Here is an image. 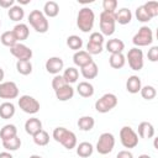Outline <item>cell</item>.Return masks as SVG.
<instances>
[{
    "instance_id": "6da1fadb",
    "label": "cell",
    "mask_w": 158,
    "mask_h": 158,
    "mask_svg": "<svg viewBox=\"0 0 158 158\" xmlns=\"http://www.w3.org/2000/svg\"><path fill=\"white\" fill-rule=\"evenodd\" d=\"M56 142L60 143L67 149H73L77 147V136L74 132L67 130L65 127H56L52 133Z\"/></svg>"
},
{
    "instance_id": "7a4b0ae2",
    "label": "cell",
    "mask_w": 158,
    "mask_h": 158,
    "mask_svg": "<svg viewBox=\"0 0 158 158\" xmlns=\"http://www.w3.org/2000/svg\"><path fill=\"white\" fill-rule=\"evenodd\" d=\"M95 22V14L90 7H83L79 10L77 16V26L84 33L93 30Z\"/></svg>"
},
{
    "instance_id": "3957f363",
    "label": "cell",
    "mask_w": 158,
    "mask_h": 158,
    "mask_svg": "<svg viewBox=\"0 0 158 158\" xmlns=\"http://www.w3.org/2000/svg\"><path fill=\"white\" fill-rule=\"evenodd\" d=\"M28 22L38 33H46L49 28V22L41 10H32L28 15Z\"/></svg>"
},
{
    "instance_id": "277c9868",
    "label": "cell",
    "mask_w": 158,
    "mask_h": 158,
    "mask_svg": "<svg viewBox=\"0 0 158 158\" xmlns=\"http://www.w3.org/2000/svg\"><path fill=\"white\" fill-rule=\"evenodd\" d=\"M100 21V33L102 36H111L115 32V25H116V20H115V12H107V11H102L99 16Z\"/></svg>"
},
{
    "instance_id": "5b68a950",
    "label": "cell",
    "mask_w": 158,
    "mask_h": 158,
    "mask_svg": "<svg viewBox=\"0 0 158 158\" xmlns=\"http://www.w3.org/2000/svg\"><path fill=\"white\" fill-rule=\"evenodd\" d=\"M116 105H117V96L112 93H106L95 101V110L100 114H106L111 111Z\"/></svg>"
},
{
    "instance_id": "8992f818",
    "label": "cell",
    "mask_w": 158,
    "mask_h": 158,
    "mask_svg": "<svg viewBox=\"0 0 158 158\" xmlns=\"http://www.w3.org/2000/svg\"><path fill=\"white\" fill-rule=\"evenodd\" d=\"M115 147V137L112 133L110 132H104L99 136V139L96 142V151L98 153L105 156V154H109L110 152H112Z\"/></svg>"
},
{
    "instance_id": "52a82bcc",
    "label": "cell",
    "mask_w": 158,
    "mask_h": 158,
    "mask_svg": "<svg viewBox=\"0 0 158 158\" xmlns=\"http://www.w3.org/2000/svg\"><path fill=\"white\" fill-rule=\"evenodd\" d=\"M120 141L125 148H135L138 144V135L130 126H123L120 130Z\"/></svg>"
},
{
    "instance_id": "ba28073f",
    "label": "cell",
    "mask_w": 158,
    "mask_h": 158,
    "mask_svg": "<svg viewBox=\"0 0 158 158\" xmlns=\"http://www.w3.org/2000/svg\"><path fill=\"white\" fill-rule=\"evenodd\" d=\"M133 44L138 48V47H144V46H149L153 42V32L148 26H142L138 28V32L133 36L132 38Z\"/></svg>"
},
{
    "instance_id": "9c48e42d",
    "label": "cell",
    "mask_w": 158,
    "mask_h": 158,
    "mask_svg": "<svg viewBox=\"0 0 158 158\" xmlns=\"http://www.w3.org/2000/svg\"><path fill=\"white\" fill-rule=\"evenodd\" d=\"M127 62H128V65L132 70H141L143 68V64H144V59H143V52L142 49L137 48V47H133L131 48L128 52H127Z\"/></svg>"
},
{
    "instance_id": "30bf717a",
    "label": "cell",
    "mask_w": 158,
    "mask_h": 158,
    "mask_svg": "<svg viewBox=\"0 0 158 158\" xmlns=\"http://www.w3.org/2000/svg\"><path fill=\"white\" fill-rule=\"evenodd\" d=\"M19 106L20 109L30 115H35L40 111V102L31 95H22L19 99Z\"/></svg>"
},
{
    "instance_id": "8fae6325",
    "label": "cell",
    "mask_w": 158,
    "mask_h": 158,
    "mask_svg": "<svg viewBox=\"0 0 158 158\" xmlns=\"http://www.w3.org/2000/svg\"><path fill=\"white\" fill-rule=\"evenodd\" d=\"M19 96V86L15 81H2L0 83V99L11 100Z\"/></svg>"
},
{
    "instance_id": "7c38bea8",
    "label": "cell",
    "mask_w": 158,
    "mask_h": 158,
    "mask_svg": "<svg viewBox=\"0 0 158 158\" xmlns=\"http://www.w3.org/2000/svg\"><path fill=\"white\" fill-rule=\"evenodd\" d=\"M10 53L17 60H30L32 58V54H33L32 49L21 42H17L15 46H12L10 48Z\"/></svg>"
},
{
    "instance_id": "4fadbf2b",
    "label": "cell",
    "mask_w": 158,
    "mask_h": 158,
    "mask_svg": "<svg viewBox=\"0 0 158 158\" xmlns=\"http://www.w3.org/2000/svg\"><path fill=\"white\" fill-rule=\"evenodd\" d=\"M46 70L49 73V74H59V72L64 68V62L60 57H51L46 60Z\"/></svg>"
},
{
    "instance_id": "5bb4252c",
    "label": "cell",
    "mask_w": 158,
    "mask_h": 158,
    "mask_svg": "<svg viewBox=\"0 0 158 158\" xmlns=\"http://www.w3.org/2000/svg\"><path fill=\"white\" fill-rule=\"evenodd\" d=\"M73 62H74V64H75L77 67L83 68V67L90 64V63L94 62V60H93L91 56H90L86 51H81V49H80V51H77V52L73 54Z\"/></svg>"
},
{
    "instance_id": "9a60e30c",
    "label": "cell",
    "mask_w": 158,
    "mask_h": 158,
    "mask_svg": "<svg viewBox=\"0 0 158 158\" xmlns=\"http://www.w3.org/2000/svg\"><path fill=\"white\" fill-rule=\"evenodd\" d=\"M41 130H43L42 128V122H41V120L40 118H37V117H31V118H28L26 122H25V131H26V133H28L30 136H35L37 132H40Z\"/></svg>"
},
{
    "instance_id": "2e32d148",
    "label": "cell",
    "mask_w": 158,
    "mask_h": 158,
    "mask_svg": "<svg viewBox=\"0 0 158 158\" xmlns=\"http://www.w3.org/2000/svg\"><path fill=\"white\" fill-rule=\"evenodd\" d=\"M12 32H14V35H15L17 42L25 41V40H27L28 36H30V28H28V26H27L26 23H22V22L15 25Z\"/></svg>"
},
{
    "instance_id": "e0dca14e",
    "label": "cell",
    "mask_w": 158,
    "mask_h": 158,
    "mask_svg": "<svg viewBox=\"0 0 158 158\" xmlns=\"http://www.w3.org/2000/svg\"><path fill=\"white\" fill-rule=\"evenodd\" d=\"M142 88V81H141V78L137 77V75H131L128 77V79L126 80V90L131 94H137L139 93Z\"/></svg>"
},
{
    "instance_id": "ac0fdd59",
    "label": "cell",
    "mask_w": 158,
    "mask_h": 158,
    "mask_svg": "<svg viewBox=\"0 0 158 158\" xmlns=\"http://www.w3.org/2000/svg\"><path fill=\"white\" fill-rule=\"evenodd\" d=\"M105 48L107 52H110L111 54H115V53H122V51L125 49V43L118 40V38H111L106 42L105 44Z\"/></svg>"
},
{
    "instance_id": "d6986e66",
    "label": "cell",
    "mask_w": 158,
    "mask_h": 158,
    "mask_svg": "<svg viewBox=\"0 0 158 158\" xmlns=\"http://www.w3.org/2000/svg\"><path fill=\"white\" fill-rule=\"evenodd\" d=\"M56 93V96L59 101H68L74 96V88L70 84H65L63 88L58 89Z\"/></svg>"
},
{
    "instance_id": "ffe728a7",
    "label": "cell",
    "mask_w": 158,
    "mask_h": 158,
    "mask_svg": "<svg viewBox=\"0 0 158 158\" xmlns=\"http://www.w3.org/2000/svg\"><path fill=\"white\" fill-rule=\"evenodd\" d=\"M138 136L141 138H152L154 136V127L151 122L142 121L138 125Z\"/></svg>"
},
{
    "instance_id": "44dd1931",
    "label": "cell",
    "mask_w": 158,
    "mask_h": 158,
    "mask_svg": "<svg viewBox=\"0 0 158 158\" xmlns=\"http://www.w3.org/2000/svg\"><path fill=\"white\" fill-rule=\"evenodd\" d=\"M115 20L120 25H127V23H130L131 20H132V12H131V10H128L127 7L120 9L118 11L115 12Z\"/></svg>"
},
{
    "instance_id": "7402d4cb",
    "label": "cell",
    "mask_w": 158,
    "mask_h": 158,
    "mask_svg": "<svg viewBox=\"0 0 158 158\" xmlns=\"http://www.w3.org/2000/svg\"><path fill=\"white\" fill-rule=\"evenodd\" d=\"M15 105L11 101H5L0 105V117L4 120H9L15 115Z\"/></svg>"
},
{
    "instance_id": "603a6c76",
    "label": "cell",
    "mask_w": 158,
    "mask_h": 158,
    "mask_svg": "<svg viewBox=\"0 0 158 158\" xmlns=\"http://www.w3.org/2000/svg\"><path fill=\"white\" fill-rule=\"evenodd\" d=\"M77 91L81 98H90L94 95V86L89 81H80L77 86Z\"/></svg>"
},
{
    "instance_id": "cb8c5ba5",
    "label": "cell",
    "mask_w": 158,
    "mask_h": 158,
    "mask_svg": "<svg viewBox=\"0 0 158 158\" xmlns=\"http://www.w3.org/2000/svg\"><path fill=\"white\" fill-rule=\"evenodd\" d=\"M42 12L44 14L46 17H56V16L59 14V5H58L56 1L49 0V1H47V2L44 4Z\"/></svg>"
},
{
    "instance_id": "d4e9b609",
    "label": "cell",
    "mask_w": 158,
    "mask_h": 158,
    "mask_svg": "<svg viewBox=\"0 0 158 158\" xmlns=\"http://www.w3.org/2000/svg\"><path fill=\"white\" fill-rule=\"evenodd\" d=\"M17 136V128L15 125L12 123H7L5 125L1 130H0V138H1V142L2 141H6V139H10L12 137Z\"/></svg>"
},
{
    "instance_id": "484cf974",
    "label": "cell",
    "mask_w": 158,
    "mask_h": 158,
    "mask_svg": "<svg viewBox=\"0 0 158 158\" xmlns=\"http://www.w3.org/2000/svg\"><path fill=\"white\" fill-rule=\"evenodd\" d=\"M94 152V147L90 142H80L77 146V154L81 158H88L93 154Z\"/></svg>"
},
{
    "instance_id": "4316f807",
    "label": "cell",
    "mask_w": 158,
    "mask_h": 158,
    "mask_svg": "<svg viewBox=\"0 0 158 158\" xmlns=\"http://www.w3.org/2000/svg\"><path fill=\"white\" fill-rule=\"evenodd\" d=\"M80 69H81V75L85 79H94L99 74V69H98V65H96L95 62H91L90 64H88V65H85Z\"/></svg>"
},
{
    "instance_id": "83f0119b",
    "label": "cell",
    "mask_w": 158,
    "mask_h": 158,
    "mask_svg": "<svg viewBox=\"0 0 158 158\" xmlns=\"http://www.w3.org/2000/svg\"><path fill=\"white\" fill-rule=\"evenodd\" d=\"M94 125H95V120L91 116H81L78 120V127H79V130H81L84 132L91 131L94 128Z\"/></svg>"
},
{
    "instance_id": "f1b7e54d",
    "label": "cell",
    "mask_w": 158,
    "mask_h": 158,
    "mask_svg": "<svg viewBox=\"0 0 158 158\" xmlns=\"http://www.w3.org/2000/svg\"><path fill=\"white\" fill-rule=\"evenodd\" d=\"M109 63H110V67L114 68V69H120L125 65L126 63V57L122 54V53H115V54H111L110 58H109Z\"/></svg>"
},
{
    "instance_id": "f546056e",
    "label": "cell",
    "mask_w": 158,
    "mask_h": 158,
    "mask_svg": "<svg viewBox=\"0 0 158 158\" xmlns=\"http://www.w3.org/2000/svg\"><path fill=\"white\" fill-rule=\"evenodd\" d=\"M62 77L64 78V80H65L67 84H73V83H75L78 80L79 72H78V69L75 67H68L67 69H64Z\"/></svg>"
},
{
    "instance_id": "4dcf8cb0",
    "label": "cell",
    "mask_w": 158,
    "mask_h": 158,
    "mask_svg": "<svg viewBox=\"0 0 158 158\" xmlns=\"http://www.w3.org/2000/svg\"><path fill=\"white\" fill-rule=\"evenodd\" d=\"M7 15H9L10 20H12V21H15V22H19V21H21V20L23 19L25 11H23V9H22L20 5H14L12 7L9 9Z\"/></svg>"
},
{
    "instance_id": "1f68e13d",
    "label": "cell",
    "mask_w": 158,
    "mask_h": 158,
    "mask_svg": "<svg viewBox=\"0 0 158 158\" xmlns=\"http://www.w3.org/2000/svg\"><path fill=\"white\" fill-rule=\"evenodd\" d=\"M2 147L7 151V152H14V151H17L20 147H21V139L19 136H15L10 139H6V141H2Z\"/></svg>"
},
{
    "instance_id": "d6a6232c",
    "label": "cell",
    "mask_w": 158,
    "mask_h": 158,
    "mask_svg": "<svg viewBox=\"0 0 158 158\" xmlns=\"http://www.w3.org/2000/svg\"><path fill=\"white\" fill-rule=\"evenodd\" d=\"M0 42H1L4 46L11 48L12 46H15V44L17 43V40H16V37H15V35H14L12 31H5V32L0 36Z\"/></svg>"
},
{
    "instance_id": "836d02e7",
    "label": "cell",
    "mask_w": 158,
    "mask_h": 158,
    "mask_svg": "<svg viewBox=\"0 0 158 158\" xmlns=\"http://www.w3.org/2000/svg\"><path fill=\"white\" fill-rule=\"evenodd\" d=\"M16 70L22 75H28L32 73V63L31 60H17Z\"/></svg>"
},
{
    "instance_id": "e575fe53",
    "label": "cell",
    "mask_w": 158,
    "mask_h": 158,
    "mask_svg": "<svg viewBox=\"0 0 158 158\" xmlns=\"http://www.w3.org/2000/svg\"><path fill=\"white\" fill-rule=\"evenodd\" d=\"M33 142L40 146V147H43V146H47L49 143V135L47 131L44 130H41L40 132H37L35 136H33Z\"/></svg>"
},
{
    "instance_id": "d590c367",
    "label": "cell",
    "mask_w": 158,
    "mask_h": 158,
    "mask_svg": "<svg viewBox=\"0 0 158 158\" xmlns=\"http://www.w3.org/2000/svg\"><path fill=\"white\" fill-rule=\"evenodd\" d=\"M67 46L70 49L75 51V52L77 51H80L81 47H83V40L79 36H77V35H72V36H69L67 38Z\"/></svg>"
},
{
    "instance_id": "8d00e7d4",
    "label": "cell",
    "mask_w": 158,
    "mask_h": 158,
    "mask_svg": "<svg viewBox=\"0 0 158 158\" xmlns=\"http://www.w3.org/2000/svg\"><path fill=\"white\" fill-rule=\"evenodd\" d=\"M139 94H141V96H142L143 99H146V100H152V99L156 98L157 90H156V88H154L153 85H144V86L141 88Z\"/></svg>"
},
{
    "instance_id": "74e56055",
    "label": "cell",
    "mask_w": 158,
    "mask_h": 158,
    "mask_svg": "<svg viewBox=\"0 0 158 158\" xmlns=\"http://www.w3.org/2000/svg\"><path fill=\"white\" fill-rule=\"evenodd\" d=\"M135 15H136V19H137L139 22H148V21L152 20V17L148 15V12H147V10L144 9L143 5H141V6H138V7L136 9Z\"/></svg>"
},
{
    "instance_id": "f35d334b",
    "label": "cell",
    "mask_w": 158,
    "mask_h": 158,
    "mask_svg": "<svg viewBox=\"0 0 158 158\" xmlns=\"http://www.w3.org/2000/svg\"><path fill=\"white\" fill-rule=\"evenodd\" d=\"M143 6H144V9L147 10L148 15H149L152 19L158 15V2H157V1H148V2L143 4Z\"/></svg>"
},
{
    "instance_id": "ab89813d",
    "label": "cell",
    "mask_w": 158,
    "mask_h": 158,
    "mask_svg": "<svg viewBox=\"0 0 158 158\" xmlns=\"http://www.w3.org/2000/svg\"><path fill=\"white\" fill-rule=\"evenodd\" d=\"M104 49V46L101 44H95V43H91V42H88L86 43V52L90 54V56H94V54H100Z\"/></svg>"
},
{
    "instance_id": "60d3db41",
    "label": "cell",
    "mask_w": 158,
    "mask_h": 158,
    "mask_svg": "<svg viewBox=\"0 0 158 158\" xmlns=\"http://www.w3.org/2000/svg\"><path fill=\"white\" fill-rule=\"evenodd\" d=\"M65 84H67V83H65L64 78H63L62 75H59V74L54 75V78L52 79V88H53V90H54V91H57L58 89L63 88Z\"/></svg>"
},
{
    "instance_id": "b9f144b4",
    "label": "cell",
    "mask_w": 158,
    "mask_h": 158,
    "mask_svg": "<svg viewBox=\"0 0 158 158\" xmlns=\"http://www.w3.org/2000/svg\"><path fill=\"white\" fill-rule=\"evenodd\" d=\"M102 9H104V11H107V12H116L117 1L116 0H104Z\"/></svg>"
},
{
    "instance_id": "7bdbcfd3",
    "label": "cell",
    "mask_w": 158,
    "mask_h": 158,
    "mask_svg": "<svg viewBox=\"0 0 158 158\" xmlns=\"http://www.w3.org/2000/svg\"><path fill=\"white\" fill-rule=\"evenodd\" d=\"M89 42L95 43V44H101L104 46V36L100 32H93L89 37Z\"/></svg>"
},
{
    "instance_id": "ee69618b",
    "label": "cell",
    "mask_w": 158,
    "mask_h": 158,
    "mask_svg": "<svg viewBox=\"0 0 158 158\" xmlns=\"http://www.w3.org/2000/svg\"><path fill=\"white\" fill-rule=\"evenodd\" d=\"M147 57L151 62H157L158 60V46H153L151 49H148Z\"/></svg>"
},
{
    "instance_id": "f6af8a7d",
    "label": "cell",
    "mask_w": 158,
    "mask_h": 158,
    "mask_svg": "<svg viewBox=\"0 0 158 158\" xmlns=\"http://www.w3.org/2000/svg\"><path fill=\"white\" fill-rule=\"evenodd\" d=\"M116 158H133V154L128 149H123V151H120L116 154Z\"/></svg>"
},
{
    "instance_id": "bcb514c9",
    "label": "cell",
    "mask_w": 158,
    "mask_h": 158,
    "mask_svg": "<svg viewBox=\"0 0 158 158\" xmlns=\"http://www.w3.org/2000/svg\"><path fill=\"white\" fill-rule=\"evenodd\" d=\"M15 5V0H0V7L10 9Z\"/></svg>"
},
{
    "instance_id": "7dc6e473",
    "label": "cell",
    "mask_w": 158,
    "mask_h": 158,
    "mask_svg": "<svg viewBox=\"0 0 158 158\" xmlns=\"http://www.w3.org/2000/svg\"><path fill=\"white\" fill-rule=\"evenodd\" d=\"M0 158H14V157H12V154L10 152L5 151V152H1L0 153Z\"/></svg>"
},
{
    "instance_id": "c3c4849f",
    "label": "cell",
    "mask_w": 158,
    "mask_h": 158,
    "mask_svg": "<svg viewBox=\"0 0 158 158\" xmlns=\"http://www.w3.org/2000/svg\"><path fill=\"white\" fill-rule=\"evenodd\" d=\"M4 77H5V72H4V69L0 67V83H2V80H4Z\"/></svg>"
},
{
    "instance_id": "681fc988",
    "label": "cell",
    "mask_w": 158,
    "mask_h": 158,
    "mask_svg": "<svg viewBox=\"0 0 158 158\" xmlns=\"http://www.w3.org/2000/svg\"><path fill=\"white\" fill-rule=\"evenodd\" d=\"M30 2H31V0H19V4H22V5H27Z\"/></svg>"
},
{
    "instance_id": "f907efd6",
    "label": "cell",
    "mask_w": 158,
    "mask_h": 158,
    "mask_svg": "<svg viewBox=\"0 0 158 158\" xmlns=\"http://www.w3.org/2000/svg\"><path fill=\"white\" fill-rule=\"evenodd\" d=\"M138 158H152V157L148 154H141V156H138Z\"/></svg>"
},
{
    "instance_id": "816d5d0a",
    "label": "cell",
    "mask_w": 158,
    "mask_h": 158,
    "mask_svg": "<svg viewBox=\"0 0 158 158\" xmlns=\"http://www.w3.org/2000/svg\"><path fill=\"white\" fill-rule=\"evenodd\" d=\"M30 158H43V157H41L38 154H32V156H30Z\"/></svg>"
},
{
    "instance_id": "f5cc1de1",
    "label": "cell",
    "mask_w": 158,
    "mask_h": 158,
    "mask_svg": "<svg viewBox=\"0 0 158 158\" xmlns=\"http://www.w3.org/2000/svg\"><path fill=\"white\" fill-rule=\"evenodd\" d=\"M0 26H1V20H0Z\"/></svg>"
}]
</instances>
